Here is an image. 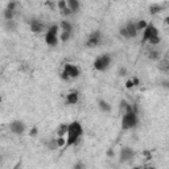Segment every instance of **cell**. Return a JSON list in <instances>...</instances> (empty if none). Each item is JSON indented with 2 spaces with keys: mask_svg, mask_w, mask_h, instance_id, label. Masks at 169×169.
Listing matches in <instances>:
<instances>
[{
  "mask_svg": "<svg viewBox=\"0 0 169 169\" xmlns=\"http://www.w3.org/2000/svg\"><path fill=\"white\" fill-rule=\"evenodd\" d=\"M83 134V127L79 122L74 120V122L69 123V129H67V135H66V147H72V145L77 144V142L81 139Z\"/></svg>",
  "mask_w": 169,
  "mask_h": 169,
  "instance_id": "6da1fadb",
  "label": "cell"
},
{
  "mask_svg": "<svg viewBox=\"0 0 169 169\" xmlns=\"http://www.w3.org/2000/svg\"><path fill=\"white\" fill-rule=\"evenodd\" d=\"M60 25L57 24H53L49 27V29H48L46 35H45V42H46L48 46H57L58 45V32H60Z\"/></svg>",
  "mask_w": 169,
  "mask_h": 169,
  "instance_id": "7a4b0ae2",
  "label": "cell"
},
{
  "mask_svg": "<svg viewBox=\"0 0 169 169\" xmlns=\"http://www.w3.org/2000/svg\"><path fill=\"white\" fill-rule=\"evenodd\" d=\"M137 112L136 110H132V111H128V112H124L123 114V118H122V128L123 129H131L134 127L137 126Z\"/></svg>",
  "mask_w": 169,
  "mask_h": 169,
  "instance_id": "3957f363",
  "label": "cell"
},
{
  "mask_svg": "<svg viewBox=\"0 0 169 169\" xmlns=\"http://www.w3.org/2000/svg\"><path fill=\"white\" fill-rule=\"evenodd\" d=\"M111 56L110 54H102L98 58H95L94 61V69L98 72H105L106 69H108V66L111 65Z\"/></svg>",
  "mask_w": 169,
  "mask_h": 169,
  "instance_id": "277c9868",
  "label": "cell"
},
{
  "mask_svg": "<svg viewBox=\"0 0 169 169\" xmlns=\"http://www.w3.org/2000/svg\"><path fill=\"white\" fill-rule=\"evenodd\" d=\"M134 156H135L134 149L129 147H123L120 149V153H119V161L122 162V164H124V162L131 161V160L134 159Z\"/></svg>",
  "mask_w": 169,
  "mask_h": 169,
  "instance_id": "5b68a950",
  "label": "cell"
},
{
  "mask_svg": "<svg viewBox=\"0 0 169 169\" xmlns=\"http://www.w3.org/2000/svg\"><path fill=\"white\" fill-rule=\"evenodd\" d=\"M155 36H159V30L153 24H148V27L143 30V42L149 41Z\"/></svg>",
  "mask_w": 169,
  "mask_h": 169,
  "instance_id": "8992f818",
  "label": "cell"
},
{
  "mask_svg": "<svg viewBox=\"0 0 169 169\" xmlns=\"http://www.w3.org/2000/svg\"><path fill=\"white\" fill-rule=\"evenodd\" d=\"M25 128H27V126H25V123L22 120H13L9 124L11 132L15 135H22L25 132Z\"/></svg>",
  "mask_w": 169,
  "mask_h": 169,
  "instance_id": "52a82bcc",
  "label": "cell"
},
{
  "mask_svg": "<svg viewBox=\"0 0 169 169\" xmlns=\"http://www.w3.org/2000/svg\"><path fill=\"white\" fill-rule=\"evenodd\" d=\"M99 44H100V32L99 30H95V32H92L91 35H90L89 40L86 42V46L87 48H95Z\"/></svg>",
  "mask_w": 169,
  "mask_h": 169,
  "instance_id": "ba28073f",
  "label": "cell"
},
{
  "mask_svg": "<svg viewBox=\"0 0 169 169\" xmlns=\"http://www.w3.org/2000/svg\"><path fill=\"white\" fill-rule=\"evenodd\" d=\"M64 69L66 70L67 73H69V75H70V79H75V78H78L79 77V74H81V70H79V67L78 66H75V65H72V64H66L64 66Z\"/></svg>",
  "mask_w": 169,
  "mask_h": 169,
  "instance_id": "9c48e42d",
  "label": "cell"
},
{
  "mask_svg": "<svg viewBox=\"0 0 169 169\" xmlns=\"http://www.w3.org/2000/svg\"><path fill=\"white\" fill-rule=\"evenodd\" d=\"M30 30L33 33H41L44 30V22H41L37 19H32L30 20Z\"/></svg>",
  "mask_w": 169,
  "mask_h": 169,
  "instance_id": "30bf717a",
  "label": "cell"
},
{
  "mask_svg": "<svg viewBox=\"0 0 169 169\" xmlns=\"http://www.w3.org/2000/svg\"><path fill=\"white\" fill-rule=\"evenodd\" d=\"M124 27H126L127 32H128V35H129V38H135L137 36V32H139V30H137V28H136V22L129 21V22H127Z\"/></svg>",
  "mask_w": 169,
  "mask_h": 169,
  "instance_id": "8fae6325",
  "label": "cell"
},
{
  "mask_svg": "<svg viewBox=\"0 0 169 169\" xmlns=\"http://www.w3.org/2000/svg\"><path fill=\"white\" fill-rule=\"evenodd\" d=\"M79 100V94L77 91H70L66 95V103L67 105H77Z\"/></svg>",
  "mask_w": 169,
  "mask_h": 169,
  "instance_id": "7c38bea8",
  "label": "cell"
},
{
  "mask_svg": "<svg viewBox=\"0 0 169 169\" xmlns=\"http://www.w3.org/2000/svg\"><path fill=\"white\" fill-rule=\"evenodd\" d=\"M98 107H99V110L100 111H103V112H111V110H112V107L111 105H110L107 100L105 99H99L98 100Z\"/></svg>",
  "mask_w": 169,
  "mask_h": 169,
  "instance_id": "4fadbf2b",
  "label": "cell"
},
{
  "mask_svg": "<svg viewBox=\"0 0 169 169\" xmlns=\"http://www.w3.org/2000/svg\"><path fill=\"white\" fill-rule=\"evenodd\" d=\"M66 1H67V7L73 11V13L79 11V7H81L79 0H66Z\"/></svg>",
  "mask_w": 169,
  "mask_h": 169,
  "instance_id": "5bb4252c",
  "label": "cell"
},
{
  "mask_svg": "<svg viewBox=\"0 0 169 169\" xmlns=\"http://www.w3.org/2000/svg\"><path fill=\"white\" fill-rule=\"evenodd\" d=\"M60 28H61V30L62 32H70L72 33L73 32V24L70 21H67V20H62L60 22Z\"/></svg>",
  "mask_w": 169,
  "mask_h": 169,
  "instance_id": "9a60e30c",
  "label": "cell"
},
{
  "mask_svg": "<svg viewBox=\"0 0 169 169\" xmlns=\"http://www.w3.org/2000/svg\"><path fill=\"white\" fill-rule=\"evenodd\" d=\"M161 11H162V7L160 4H152V5H149V13H151L152 16L159 15Z\"/></svg>",
  "mask_w": 169,
  "mask_h": 169,
  "instance_id": "2e32d148",
  "label": "cell"
},
{
  "mask_svg": "<svg viewBox=\"0 0 169 169\" xmlns=\"http://www.w3.org/2000/svg\"><path fill=\"white\" fill-rule=\"evenodd\" d=\"M67 129H69V124H60L57 128V136H66Z\"/></svg>",
  "mask_w": 169,
  "mask_h": 169,
  "instance_id": "e0dca14e",
  "label": "cell"
},
{
  "mask_svg": "<svg viewBox=\"0 0 169 169\" xmlns=\"http://www.w3.org/2000/svg\"><path fill=\"white\" fill-rule=\"evenodd\" d=\"M148 58L152 61H157L160 58V52L157 49H152L151 52L148 53Z\"/></svg>",
  "mask_w": 169,
  "mask_h": 169,
  "instance_id": "ac0fdd59",
  "label": "cell"
},
{
  "mask_svg": "<svg viewBox=\"0 0 169 169\" xmlns=\"http://www.w3.org/2000/svg\"><path fill=\"white\" fill-rule=\"evenodd\" d=\"M46 147H48V149H50V151H54V149H58L57 137H56V139H50L49 142L46 143Z\"/></svg>",
  "mask_w": 169,
  "mask_h": 169,
  "instance_id": "d6986e66",
  "label": "cell"
},
{
  "mask_svg": "<svg viewBox=\"0 0 169 169\" xmlns=\"http://www.w3.org/2000/svg\"><path fill=\"white\" fill-rule=\"evenodd\" d=\"M13 16H15V11H11V9H4V20L5 21H9L13 20Z\"/></svg>",
  "mask_w": 169,
  "mask_h": 169,
  "instance_id": "ffe728a7",
  "label": "cell"
},
{
  "mask_svg": "<svg viewBox=\"0 0 169 169\" xmlns=\"http://www.w3.org/2000/svg\"><path fill=\"white\" fill-rule=\"evenodd\" d=\"M148 27V21H145V20H139L136 22V28H137V30H144L145 28Z\"/></svg>",
  "mask_w": 169,
  "mask_h": 169,
  "instance_id": "44dd1931",
  "label": "cell"
},
{
  "mask_svg": "<svg viewBox=\"0 0 169 169\" xmlns=\"http://www.w3.org/2000/svg\"><path fill=\"white\" fill-rule=\"evenodd\" d=\"M66 143H67V140H66V137H65V136H57V144H58V148L66 147Z\"/></svg>",
  "mask_w": 169,
  "mask_h": 169,
  "instance_id": "7402d4cb",
  "label": "cell"
},
{
  "mask_svg": "<svg viewBox=\"0 0 169 169\" xmlns=\"http://www.w3.org/2000/svg\"><path fill=\"white\" fill-rule=\"evenodd\" d=\"M70 37H72V33H70V32H61L60 40L62 41V42H66V41H69Z\"/></svg>",
  "mask_w": 169,
  "mask_h": 169,
  "instance_id": "603a6c76",
  "label": "cell"
},
{
  "mask_svg": "<svg viewBox=\"0 0 169 169\" xmlns=\"http://www.w3.org/2000/svg\"><path fill=\"white\" fill-rule=\"evenodd\" d=\"M160 42H161V38H160V36H155V37H152L151 40L148 41V44L153 45V46H156V45H159Z\"/></svg>",
  "mask_w": 169,
  "mask_h": 169,
  "instance_id": "cb8c5ba5",
  "label": "cell"
},
{
  "mask_svg": "<svg viewBox=\"0 0 169 169\" xmlns=\"http://www.w3.org/2000/svg\"><path fill=\"white\" fill-rule=\"evenodd\" d=\"M119 35L122 36L123 38H126V40H128L129 38V35H128V32H127V29H126V27H122L119 29Z\"/></svg>",
  "mask_w": 169,
  "mask_h": 169,
  "instance_id": "d4e9b609",
  "label": "cell"
},
{
  "mask_svg": "<svg viewBox=\"0 0 169 169\" xmlns=\"http://www.w3.org/2000/svg\"><path fill=\"white\" fill-rule=\"evenodd\" d=\"M57 7H58V9H60V11L65 9V8L67 7V1H66V0H58Z\"/></svg>",
  "mask_w": 169,
  "mask_h": 169,
  "instance_id": "484cf974",
  "label": "cell"
},
{
  "mask_svg": "<svg viewBox=\"0 0 169 169\" xmlns=\"http://www.w3.org/2000/svg\"><path fill=\"white\" fill-rule=\"evenodd\" d=\"M72 13H73V11L70 9L69 7H66V8H65V9L61 11V15H62V16H70V15H72Z\"/></svg>",
  "mask_w": 169,
  "mask_h": 169,
  "instance_id": "4316f807",
  "label": "cell"
},
{
  "mask_svg": "<svg viewBox=\"0 0 169 169\" xmlns=\"http://www.w3.org/2000/svg\"><path fill=\"white\" fill-rule=\"evenodd\" d=\"M61 78H62L64 81H69L70 79V75H69V73L66 72V70H62V73H61Z\"/></svg>",
  "mask_w": 169,
  "mask_h": 169,
  "instance_id": "83f0119b",
  "label": "cell"
},
{
  "mask_svg": "<svg viewBox=\"0 0 169 169\" xmlns=\"http://www.w3.org/2000/svg\"><path fill=\"white\" fill-rule=\"evenodd\" d=\"M7 9H11V11H15L16 9V3L13 1V0H11V1L7 4Z\"/></svg>",
  "mask_w": 169,
  "mask_h": 169,
  "instance_id": "f1b7e54d",
  "label": "cell"
},
{
  "mask_svg": "<svg viewBox=\"0 0 169 169\" xmlns=\"http://www.w3.org/2000/svg\"><path fill=\"white\" fill-rule=\"evenodd\" d=\"M127 73H128V70H127L126 67H120L119 72H118V74H119V77H126Z\"/></svg>",
  "mask_w": 169,
  "mask_h": 169,
  "instance_id": "f546056e",
  "label": "cell"
},
{
  "mask_svg": "<svg viewBox=\"0 0 169 169\" xmlns=\"http://www.w3.org/2000/svg\"><path fill=\"white\" fill-rule=\"evenodd\" d=\"M124 86H126V89H132V87H135V84H134V81H132V79H127L126 81V84H124Z\"/></svg>",
  "mask_w": 169,
  "mask_h": 169,
  "instance_id": "4dcf8cb0",
  "label": "cell"
},
{
  "mask_svg": "<svg viewBox=\"0 0 169 169\" xmlns=\"http://www.w3.org/2000/svg\"><path fill=\"white\" fill-rule=\"evenodd\" d=\"M132 81H134V84L135 86H140V79L137 77H134L132 78Z\"/></svg>",
  "mask_w": 169,
  "mask_h": 169,
  "instance_id": "1f68e13d",
  "label": "cell"
},
{
  "mask_svg": "<svg viewBox=\"0 0 169 169\" xmlns=\"http://www.w3.org/2000/svg\"><path fill=\"white\" fill-rule=\"evenodd\" d=\"M36 135H37V128L33 127V128L30 129V136H36Z\"/></svg>",
  "mask_w": 169,
  "mask_h": 169,
  "instance_id": "d6a6232c",
  "label": "cell"
},
{
  "mask_svg": "<svg viewBox=\"0 0 169 169\" xmlns=\"http://www.w3.org/2000/svg\"><path fill=\"white\" fill-rule=\"evenodd\" d=\"M161 86L164 87V89H169V81H162V82H161Z\"/></svg>",
  "mask_w": 169,
  "mask_h": 169,
  "instance_id": "836d02e7",
  "label": "cell"
},
{
  "mask_svg": "<svg viewBox=\"0 0 169 169\" xmlns=\"http://www.w3.org/2000/svg\"><path fill=\"white\" fill-rule=\"evenodd\" d=\"M84 168V164H82V162H78V164L74 165V169H82Z\"/></svg>",
  "mask_w": 169,
  "mask_h": 169,
  "instance_id": "e575fe53",
  "label": "cell"
},
{
  "mask_svg": "<svg viewBox=\"0 0 169 169\" xmlns=\"http://www.w3.org/2000/svg\"><path fill=\"white\" fill-rule=\"evenodd\" d=\"M107 155H108L110 157H114L115 156V153H114V151H112V149H110V151L107 152Z\"/></svg>",
  "mask_w": 169,
  "mask_h": 169,
  "instance_id": "d590c367",
  "label": "cell"
},
{
  "mask_svg": "<svg viewBox=\"0 0 169 169\" xmlns=\"http://www.w3.org/2000/svg\"><path fill=\"white\" fill-rule=\"evenodd\" d=\"M165 24L169 25V16H167V17H165Z\"/></svg>",
  "mask_w": 169,
  "mask_h": 169,
  "instance_id": "8d00e7d4",
  "label": "cell"
},
{
  "mask_svg": "<svg viewBox=\"0 0 169 169\" xmlns=\"http://www.w3.org/2000/svg\"><path fill=\"white\" fill-rule=\"evenodd\" d=\"M168 61H169V56H168Z\"/></svg>",
  "mask_w": 169,
  "mask_h": 169,
  "instance_id": "74e56055",
  "label": "cell"
},
{
  "mask_svg": "<svg viewBox=\"0 0 169 169\" xmlns=\"http://www.w3.org/2000/svg\"><path fill=\"white\" fill-rule=\"evenodd\" d=\"M168 73H169V70H168Z\"/></svg>",
  "mask_w": 169,
  "mask_h": 169,
  "instance_id": "f35d334b",
  "label": "cell"
}]
</instances>
